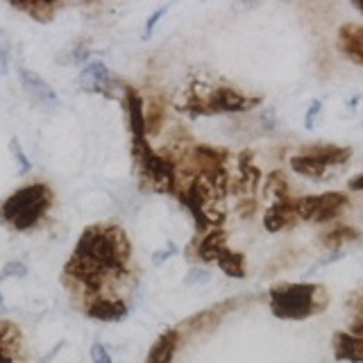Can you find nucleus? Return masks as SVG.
<instances>
[{
  "label": "nucleus",
  "mask_w": 363,
  "mask_h": 363,
  "mask_svg": "<svg viewBox=\"0 0 363 363\" xmlns=\"http://www.w3.org/2000/svg\"><path fill=\"white\" fill-rule=\"evenodd\" d=\"M130 255L132 243L121 227L94 225L86 227L79 236L64 272L73 277L86 295H98L105 291L107 284L125 277Z\"/></svg>",
  "instance_id": "obj_1"
},
{
  "label": "nucleus",
  "mask_w": 363,
  "mask_h": 363,
  "mask_svg": "<svg viewBox=\"0 0 363 363\" xmlns=\"http://www.w3.org/2000/svg\"><path fill=\"white\" fill-rule=\"evenodd\" d=\"M261 105V96H250L241 89L227 84H207L196 79L179 102V111L189 113L191 118L218 116V113H245Z\"/></svg>",
  "instance_id": "obj_2"
},
{
  "label": "nucleus",
  "mask_w": 363,
  "mask_h": 363,
  "mask_svg": "<svg viewBox=\"0 0 363 363\" xmlns=\"http://www.w3.org/2000/svg\"><path fill=\"white\" fill-rule=\"evenodd\" d=\"M270 311L279 320H306L323 313L329 304V293L323 284L311 281H286L275 284L268 291Z\"/></svg>",
  "instance_id": "obj_3"
},
{
  "label": "nucleus",
  "mask_w": 363,
  "mask_h": 363,
  "mask_svg": "<svg viewBox=\"0 0 363 363\" xmlns=\"http://www.w3.org/2000/svg\"><path fill=\"white\" fill-rule=\"evenodd\" d=\"M55 202V193L43 182L21 186L0 204V220L16 232H28L37 227Z\"/></svg>",
  "instance_id": "obj_4"
},
{
  "label": "nucleus",
  "mask_w": 363,
  "mask_h": 363,
  "mask_svg": "<svg viewBox=\"0 0 363 363\" xmlns=\"http://www.w3.org/2000/svg\"><path fill=\"white\" fill-rule=\"evenodd\" d=\"M132 152L136 168L141 173V182L147 189L155 193H166V196H177L179 170L168 157L152 150L147 141H132Z\"/></svg>",
  "instance_id": "obj_5"
},
{
  "label": "nucleus",
  "mask_w": 363,
  "mask_h": 363,
  "mask_svg": "<svg viewBox=\"0 0 363 363\" xmlns=\"http://www.w3.org/2000/svg\"><path fill=\"white\" fill-rule=\"evenodd\" d=\"M350 204V198L343 191H327L320 196H304V198H295V213H298V220L304 223H332L338 218L340 211Z\"/></svg>",
  "instance_id": "obj_6"
},
{
  "label": "nucleus",
  "mask_w": 363,
  "mask_h": 363,
  "mask_svg": "<svg viewBox=\"0 0 363 363\" xmlns=\"http://www.w3.org/2000/svg\"><path fill=\"white\" fill-rule=\"evenodd\" d=\"M261 184H264V177L255 166L252 152L243 150L236 157V173H230V193H236L241 198H252Z\"/></svg>",
  "instance_id": "obj_7"
},
{
  "label": "nucleus",
  "mask_w": 363,
  "mask_h": 363,
  "mask_svg": "<svg viewBox=\"0 0 363 363\" xmlns=\"http://www.w3.org/2000/svg\"><path fill=\"white\" fill-rule=\"evenodd\" d=\"M336 48L352 64L363 66V23H343L336 34Z\"/></svg>",
  "instance_id": "obj_8"
},
{
  "label": "nucleus",
  "mask_w": 363,
  "mask_h": 363,
  "mask_svg": "<svg viewBox=\"0 0 363 363\" xmlns=\"http://www.w3.org/2000/svg\"><path fill=\"white\" fill-rule=\"evenodd\" d=\"M86 315L100 323H118L128 315V304L121 298H111V295H89Z\"/></svg>",
  "instance_id": "obj_9"
},
{
  "label": "nucleus",
  "mask_w": 363,
  "mask_h": 363,
  "mask_svg": "<svg viewBox=\"0 0 363 363\" xmlns=\"http://www.w3.org/2000/svg\"><path fill=\"white\" fill-rule=\"evenodd\" d=\"M18 79H21V86L23 91L37 102V105L41 107H55V105H60V96L55 94V89L45 82V79L41 75H37L34 71H30V68H18Z\"/></svg>",
  "instance_id": "obj_10"
},
{
  "label": "nucleus",
  "mask_w": 363,
  "mask_h": 363,
  "mask_svg": "<svg viewBox=\"0 0 363 363\" xmlns=\"http://www.w3.org/2000/svg\"><path fill=\"white\" fill-rule=\"evenodd\" d=\"M298 220V213H295V198L281 200V202H272L264 213V230L268 234H277L293 227Z\"/></svg>",
  "instance_id": "obj_11"
},
{
  "label": "nucleus",
  "mask_w": 363,
  "mask_h": 363,
  "mask_svg": "<svg viewBox=\"0 0 363 363\" xmlns=\"http://www.w3.org/2000/svg\"><path fill=\"white\" fill-rule=\"evenodd\" d=\"M125 109H128V123L132 132V141H147L145 130V102L132 86L125 89Z\"/></svg>",
  "instance_id": "obj_12"
},
{
  "label": "nucleus",
  "mask_w": 363,
  "mask_h": 363,
  "mask_svg": "<svg viewBox=\"0 0 363 363\" xmlns=\"http://www.w3.org/2000/svg\"><path fill=\"white\" fill-rule=\"evenodd\" d=\"M289 166L295 175H300L304 179H323L325 173L329 170V164L323 162L320 157H315L313 152H309L306 147H302L300 152H295L289 159Z\"/></svg>",
  "instance_id": "obj_13"
},
{
  "label": "nucleus",
  "mask_w": 363,
  "mask_h": 363,
  "mask_svg": "<svg viewBox=\"0 0 363 363\" xmlns=\"http://www.w3.org/2000/svg\"><path fill=\"white\" fill-rule=\"evenodd\" d=\"M79 89L89 91V94H105L109 96L107 86L111 84V75H109V68L102 64V62H89L82 73L77 77Z\"/></svg>",
  "instance_id": "obj_14"
},
{
  "label": "nucleus",
  "mask_w": 363,
  "mask_h": 363,
  "mask_svg": "<svg viewBox=\"0 0 363 363\" xmlns=\"http://www.w3.org/2000/svg\"><path fill=\"white\" fill-rule=\"evenodd\" d=\"M225 247H227V232L223 227H213V230L198 236L196 257L202 264H216V259H218V255Z\"/></svg>",
  "instance_id": "obj_15"
},
{
  "label": "nucleus",
  "mask_w": 363,
  "mask_h": 363,
  "mask_svg": "<svg viewBox=\"0 0 363 363\" xmlns=\"http://www.w3.org/2000/svg\"><path fill=\"white\" fill-rule=\"evenodd\" d=\"M332 350L336 361L363 363V338L350 332H336L332 336Z\"/></svg>",
  "instance_id": "obj_16"
},
{
  "label": "nucleus",
  "mask_w": 363,
  "mask_h": 363,
  "mask_svg": "<svg viewBox=\"0 0 363 363\" xmlns=\"http://www.w3.org/2000/svg\"><path fill=\"white\" fill-rule=\"evenodd\" d=\"M177 347H179V332L177 329H168V332H164L155 340V345L145 357V363H173Z\"/></svg>",
  "instance_id": "obj_17"
},
{
  "label": "nucleus",
  "mask_w": 363,
  "mask_h": 363,
  "mask_svg": "<svg viewBox=\"0 0 363 363\" xmlns=\"http://www.w3.org/2000/svg\"><path fill=\"white\" fill-rule=\"evenodd\" d=\"M361 238V232L354 230L352 225H334L332 230H327L325 234H320V243L332 250V252H338L350 243H357Z\"/></svg>",
  "instance_id": "obj_18"
},
{
  "label": "nucleus",
  "mask_w": 363,
  "mask_h": 363,
  "mask_svg": "<svg viewBox=\"0 0 363 363\" xmlns=\"http://www.w3.org/2000/svg\"><path fill=\"white\" fill-rule=\"evenodd\" d=\"M216 264H218V268L232 279H245L247 277V261H245V255L238 252V250L225 247L218 255V259H216Z\"/></svg>",
  "instance_id": "obj_19"
},
{
  "label": "nucleus",
  "mask_w": 363,
  "mask_h": 363,
  "mask_svg": "<svg viewBox=\"0 0 363 363\" xmlns=\"http://www.w3.org/2000/svg\"><path fill=\"white\" fill-rule=\"evenodd\" d=\"M264 196L272 198V202H281L291 198V184L284 170H272L264 179Z\"/></svg>",
  "instance_id": "obj_20"
},
{
  "label": "nucleus",
  "mask_w": 363,
  "mask_h": 363,
  "mask_svg": "<svg viewBox=\"0 0 363 363\" xmlns=\"http://www.w3.org/2000/svg\"><path fill=\"white\" fill-rule=\"evenodd\" d=\"M16 347H21V329L14 323L0 320V350L14 357Z\"/></svg>",
  "instance_id": "obj_21"
},
{
  "label": "nucleus",
  "mask_w": 363,
  "mask_h": 363,
  "mask_svg": "<svg viewBox=\"0 0 363 363\" xmlns=\"http://www.w3.org/2000/svg\"><path fill=\"white\" fill-rule=\"evenodd\" d=\"M18 11H28V14L34 18V21H41V23H48L52 18V11H55V5L50 3H32V5H11Z\"/></svg>",
  "instance_id": "obj_22"
},
{
  "label": "nucleus",
  "mask_w": 363,
  "mask_h": 363,
  "mask_svg": "<svg viewBox=\"0 0 363 363\" xmlns=\"http://www.w3.org/2000/svg\"><path fill=\"white\" fill-rule=\"evenodd\" d=\"M9 147H11V155H14V159L18 162V173H21V175H28L30 170H32V164H30V157H28L26 152H23V147H21V143H18L16 136L9 141Z\"/></svg>",
  "instance_id": "obj_23"
},
{
  "label": "nucleus",
  "mask_w": 363,
  "mask_h": 363,
  "mask_svg": "<svg viewBox=\"0 0 363 363\" xmlns=\"http://www.w3.org/2000/svg\"><path fill=\"white\" fill-rule=\"evenodd\" d=\"M28 275V266L23 261H9L5 264L3 272H0V281H5L9 277H26Z\"/></svg>",
  "instance_id": "obj_24"
},
{
  "label": "nucleus",
  "mask_w": 363,
  "mask_h": 363,
  "mask_svg": "<svg viewBox=\"0 0 363 363\" xmlns=\"http://www.w3.org/2000/svg\"><path fill=\"white\" fill-rule=\"evenodd\" d=\"M320 113H323V100H320V98H315V100H311L309 109H306L304 128H306V130H313V125H315L318 118H320Z\"/></svg>",
  "instance_id": "obj_25"
},
{
  "label": "nucleus",
  "mask_w": 363,
  "mask_h": 363,
  "mask_svg": "<svg viewBox=\"0 0 363 363\" xmlns=\"http://www.w3.org/2000/svg\"><path fill=\"white\" fill-rule=\"evenodd\" d=\"M166 9H168V7H159V9H155V11H152V14H150V18H147V23H145V30H143V39H150V34L155 32L157 23L162 21V16L166 14Z\"/></svg>",
  "instance_id": "obj_26"
},
{
  "label": "nucleus",
  "mask_w": 363,
  "mask_h": 363,
  "mask_svg": "<svg viewBox=\"0 0 363 363\" xmlns=\"http://www.w3.org/2000/svg\"><path fill=\"white\" fill-rule=\"evenodd\" d=\"M91 361H94V363H113L111 357H109V352L105 350V345H102V343L91 345Z\"/></svg>",
  "instance_id": "obj_27"
},
{
  "label": "nucleus",
  "mask_w": 363,
  "mask_h": 363,
  "mask_svg": "<svg viewBox=\"0 0 363 363\" xmlns=\"http://www.w3.org/2000/svg\"><path fill=\"white\" fill-rule=\"evenodd\" d=\"M236 211L243 216V218H247V216H252L257 211V202L255 198H241L236 204Z\"/></svg>",
  "instance_id": "obj_28"
},
{
  "label": "nucleus",
  "mask_w": 363,
  "mask_h": 363,
  "mask_svg": "<svg viewBox=\"0 0 363 363\" xmlns=\"http://www.w3.org/2000/svg\"><path fill=\"white\" fill-rule=\"evenodd\" d=\"M211 279V275L207 270H200V268H193L191 272H189V277L184 279L186 284H207Z\"/></svg>",
  "instance_id": "obj_29"
},
{
  "label": "nucleus",
  "mask_w": 363,
  "mask_h": 363,
  "mask_svg": "<svg viewBox=\"0 0 363 363\" xmlns=\"http://www.w3.org/2000/svg\"><path fill=\"white\" fill-rule=\"evenodd\" d=\"M340 259H345V255H343V250H338V252H332V255H327V257H323L318 264L311 268V270H318V268H325V266H332V264H336V261H340Z\"/></svg>",
  "instance_id": "obj_30"
},
{
  "label": "nucleus",
  "mask_w": 363,
  "mask_h": 363,
  "mask_svg": "<svg viewBox=\"0 0 363 363\" xmlns=\"http://www.w3.org/2000/svg\"><path fill=\"white\" fill-rule=\"evenodd\" d=\"M9 71V50L5 45H0V75H7Z\"/></svg>",
  "instance_id": "obj_31"
},
{
  "label": "nucleus",
  "mask_w": 363,
  "mask_h": 363,
  "mask_svg": "<svg viewBox=\"0 0 363 363\" xmlns=\"http://www.w3.org/2000/svg\"><path fill=\"white\" fill-rule=\"evenodd\" d=\"M347 189H350V191H354V193H363V173H359V175H354V177H350Z\"/></svg>",
  "instance_id": "obj_32"
},
{
  "label": "nucleus",
  "mask_w": 363,
  "mask_h": 363,
  "mask_svg": "<svg viewBox=\"0 0 363 363\" xmlns=\"http://www.w3.org/2000/svg\"><path fill=\"white\" fill-rule=\"evenodd\" d=\"M347 332L363 338V323H350V329H347Z\"/></svg>",
  "instance_id": "obj_33"
},
{
  "label": "nucleus",
  "mask_w": 363,
  "mask_h": 363,
  "mask_svg": "<svg viewBox=\"0 0 363 363\" xmlns=\"http://www.w3.org/2000/svg\"><path fill=\"white\" fill-rule=\"evenodd\" d=\"M0 363H14V357L7 354L5 350H0Z\"/></svg>",
  "instance_id": "obj_34"
},
{
  "label": "nucleus",
  "mask_w": 363,
  "mask_h": 363,
  "mask_svg": "<svg viewBox=\"0 0 363 363\" xmlns=\"http://www.w3.org/2000/svg\"><path fill=\"white\" fill-rule=\"evenodd\" d=\"M352 7H354L359 14L363 16V0H354V3H352Z\"/></svg>",
  "instance_id": "obj_35"
},
{
  "label": "nucleus",
  "mask_w": 363,
  "mask_h": 363,
  "mask_svg": "<svg viewBox=\"0 0 363 363\" xmlns=\"http://www.w3.org/2000/svg\"><path fill=\"white\" fill-rule=\"evenodd\" d=\"M361 128H363V123H361Z\"/></svg>",
  "instance_id": "obj_36"
}]
</instances>
